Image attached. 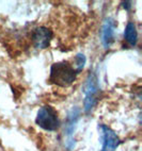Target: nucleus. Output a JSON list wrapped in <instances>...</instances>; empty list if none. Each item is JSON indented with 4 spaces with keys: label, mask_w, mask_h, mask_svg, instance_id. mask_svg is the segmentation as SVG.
Listing matches in <instances>:
<instances>
[{
    "label": "nucleus",
    "mask_w": 142,
    "mask_h": 151,
    "mask_svg": "<svg viewBox=\"0 0 142 151\" xmlns=\"http://www.w3.org/2000/svg\"><path fill=\"white\" fill-rule=\"evenodd\" d=\"M36 124L41 129L48 132H55L61 126L57 110L50 104H45L38 109Z\"/></svg>",
    "instance_id": "obj_3"
},
{
    "label": "nucleus",
    "mask_w": 142,
    "mask_h": 151,
    "mask_svg": "<svg viewBox=\"0 0 142 151\" xmlns=\"http://www.w3.org/2000/svg\"><path fill=\"white\" fill-rule=\"evenodd\" d=\"M80 114H81L80 109L77 108V106H74V108H72V110L68 112L67 116H66L65 127H64V134L67 136L65 145L68 149H73L75 147V140L73 139V134H74L77 122H78L80 118Z\"/></svg>",
    "instance_id": "obj_5"
},
{
    "label": "nucleus",
    "mask_w": 142,
    "mask_h": 151,
    "mask_svg": "<svg viewBox=\"0 0 142 151\" xmlns=\"http://www.w3.org/2000/svg\"><path fill=\"white\" fill-rule=\"evenodd\" d=\"M52 36H54V33L49 28L44 27V26L36 28L31 34L33 47L36 49L48 48L52 40Z\"/></svg>",
    "instance_id": "obj_6"
},
{
    "label": "nucleus",
    "mask_w": 142,
    "mask_h": 151,
    "mask_svg": "<svg viewBox=\"0 0 142 151\" xmlns=\"http://www.w3.org/2000/svg\"><path fill=\"white\" fill-rule=\"evenodd\" d=\"M122 4H123V8L126 9L127 11H129V10L131 9V6H130L131 2H130V1H125V2H122Z\"/></svg>",
    "instance_id": "obj_10"
},
{
    "label": "nucleus",
    "mask_w": 142,
    "mask_h": 151,
    "mask_svg": "<svg viewBox=\"0 0 142 151\" xmlns=\"http://www.w3.org/2000/svg\"><path fill=\"white\" fill-rule=\"evenodd\" d=\"M77 73L68 61L54 63L50 67L49 82L59 87H68L76 81Z\"/></svg>",
    "instance_id": "obj_1"
},
{
    "label": "nucleus",
    "mask_w": 142,
    "mask_h": 151,
    "mask_svg": "<svg viewBox=\"0 0 142 151\" xmlns=\"http://www.w3.org/2000/svg\"><path fill=\"white\" fill-rule=\"evenodd\" d=\"M124 40L130 47H135L138 43V31L134 22H128L124 30Z\"/></svg>",
    "instance_id": "obj_8"
},
{
    "label": "nucleus",
    "mask_w": 142,
    "mask_h": 151,
    "mask_svg": "<svg viewBox=\"0 0 142 151\" xmlns=\"http://www.w3.org/2000/svg\"><path fill=\"white\" fill-rule=\"evenodd\" d=\"M117 22L111 17L105 18L101 30V41L105 49H109L111 45L114 43V34Z\"/></svg>",
    "instance_id": "obj_7"
},
{
    "label": "nucleus",
    "mask_w": 142,
    "mask_h": 151,
    "mask_svg": "<svg viewBox=\"0 0 142 151\" xmlns=\"http://www.w3.org/2000/svg\"><path fill=\"white\" fill-rule=\"evenodd\" d=\"M101 131V151H115L120 146L121 139L117 136V133L110 127L104 124L99 126Z\"/></svg>",
    "instance_id": "obj_4"
},
{
    "label": "nucleus",
    "mask_w": 142,
    "mask_h": 151,
    "mask_svg": "<svg viewBox=\"0 0 142 151\" xmlns=\"http://www.w3.org/2000/svg\"><path fill=\"white\" fill-rule=\"evenodd\" d=\"M85 62H87V59H85V55L83 53H77L76 57L74 58V66L75 70H76L77 75H79L82 71V69L85 68Z\"/></svg>",
    "instance_id": "obj_9"
},
{
    "label": "nucleus",
    "mask_w": 142,
    "mask_h": 151,
    "mask_svg": "<svg viewBox=\"0 0 142 151\" xmlns=\"http://www.w3.org/2000/svg\"><path fill=\"white\" fill-rule=\"evenodd\" d=\"M99 92L101 88H99V78L95 73H90L82 86V93L85 95L83 110L85 113H90L96 106L99 99Z\"/></svg>",
    "instance_id": "obj_2"
}]
</instances>
